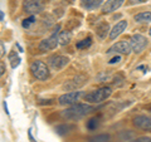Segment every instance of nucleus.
I'll use <instances>...</instances> for the list:
<instances>
[{
  "mask_svg": "<svg viewBox=\"0 0 151 142\" xmlns=\"http://www.w3.org/2000/svg\"><path fill=\"white\" fill-rule=\"evenodd\" d=\"M135 20L137 23H149L151 22V13L150 11L140 13L137 15H135Z\"/></svg>",
  "mask_w": 151,
  "mask_h": 142,
  "instance_id": "nucleus-17",
  "label": "nucleus"
},
{
  "mask_svg": "<svg viewBox=\"0 0 151 142\" xmlns=\"http://www.w3.org/2000/svg\"><path fill=\"white\" fill-rule=\"evenodd\" d=\"M150 112H151V106H150Z\"/></svg>",
  "mask_w": 151,
  "mask_h": 142,
  "instance_id": "nucleus-33",
  "label": "nucleus"
},
{
  "mask_svg": "<svg viewBox=\"0 0 151 142\" xmlns=\"http://www.w3.org/2000/svg\"><path fill=\"white\" fill-rule=\"evenodd\" d=\"M120 60H121V57L117 55V57H115V58H112V59H111L108 63H110V64H115V63H119Z\"/></svg>",
  "mask_w": 151,
  "mask_h": 142,
  "instance_id": "nucleus-26",
  "label": "nucleus"
},
{
  "mask_svg": "<svg viewBox=\"0 0 151 142\" xmlns=\"http://www.w3.org/2000/svg\"><path fill=\"white\" fill-rule=\"evenodd\" d=\"M30 72L33 74V77H35L39 80H45L49 78V69L48 67L40 60H35L30 64Z\"/></svg>",
  "mask_w": 151,
  "mask_h": 142,
  "instance_id": "nucleus-3",
  "label": "nucleus"
},
{
  "mask_svg": "<svg viewBox=\"0 0 151 142\" xmlns=\"http://www.w3.org/2000/svg\"><path fill=\"white\" fill-rule=\"evenodd\" d=\"M29 138H30V141H32V142H37L35 140H33V137H32V132H30V130H29Z\"/></svg>",
  "mask_w": 151,
  "mask_h": 142,
  "instance_id": "nucleus-30",
  "label": "nucleus"
},
{
  "mask_svg": "<svg viewBox=\"0 0 151 142\" xmlns=\"http://www.w3.org/2000/svg\"><path fill=\"white\" fill-rule=\"evenodd\" d=\"M70 39H72V33L70 32H62L59 33V38H58V42L60 45H65L68 44Z\"/></svg>",
  "mask_w": 151,
  "mask_h": 142,
  "instance_id": "nucleus-16",
  "label": "nucleus"
},
{
  "mask_svg": "<svg viewBox=\"0 0 151 142\" xmlns=\"http://www.w3.org/2000/svg\"><path fill=\"white\" fill-rule=\"evenodd\" d=\"M107 32H108V23H106V22H102L96 27V34L100 37L101 39H103V38L107 35Z\"/></svg>",
  "mask_w": 151,
  "mask_h": 142,
  "instance_id": "nucleus-15",
  "label": "nucleus"
},
{
  "mask_svg": "<svg viewBox=\"0 0 151 142\" xmlns=\"http://www.w3.org/2000/svg\"><path fill=\"white\" fill-rule=\"evenodd\" d=\"M5 54V48H4V43H1V55Z\"/></svg>",
  "mask_w": 151,
  "mask_h": 142,
  "instance_id": "nucleus-29",
  "label": "nucleus"
},
{
  "mask_svg": "<svg viewBox=\"0 0 151 142\" xmlns=\"http://www.w3.org/2000/svg\"><path fill=\"white\" fill-rule=\"evenodd\" d=\"M44 4L42 0H25L24 1V10L29 14H38L43 10Z\"/></svg>",
  "mask_w": 151,
  "mask_h": 142,
  "instance_id": "nucleus-8",
  "label": "nucleus"
},
{
  "mask_svg": "<svg viewBox=\"0 0 151 142\" xmlns=\"http://www.w3.org/2000/svg\"><path fill=\"white\" fill-rule=\"evenodd\" d=\"M150 35H151V28H150Z\"/></svg>",
  "mask_w": 151,
  "mask_h": 142,
  "instance_id": "nucleus-32",
  "label": "nucleus"
},
{
  "mask_svg": "<svg viewBox=\"0 0 151 142\" xmlns=\"http://www.w3.org/2000/svg\"><path fill=\"white\" fill-rule=\"evenodd\" d=\"M111 94H112V89L110 87H102L93 92L87 93L84 96V101L91 102V103H100L102 101H105V99H107Z\"/></svg>",
  "mask_w": 151,
  "mask_h": 142,
  "instance_id": "nucleus-2",
  "label": "nucleus"
},
{
  "mask_svg": "<svg viewBox=\"0 0 151 142\" xmlns=\"http://www.w3.org/2000/svg\"><path fill=\"white\" fill-rule=\"evenodd\" d=\"M134 142H151V138L150 137H140V138L135 140Z\"/></svg>",
  "mask_w": 151,
  "mask_h": 142,
  "instance_id": "nucleus-25",
  "label": "nucleus"
},
{
  "mask_svg": "<svg viewBox=\"0 0 151 142\" xmlns=\"http://www.w3.org/2000/svg\"><path fill=\"white\" fill-rule=\"evenodd\" d=\"M132 50L131 48V43L130 42H126V40H121V42H117L116 44H113L110 49H108L107 53L111 54V53H121V54H129L130 52Z\"/></svg>",
  "mask_w": 151,
  "mask_h": 142,
  "instance_id": "nucleus-7",
  "label": "nucleus"
},
{
  "mask_svg": "<svg viewBox=\"0 0 151 142\" xmlns=\"http://www.w3.org/2000/svg\"><path fill=\"white\" fill-rule=\"evenodd\" d=\"M102 3L103 0H82L81 5L87 10H93V9H97Z\"/></svg>",
  "mask_w": 151,
  "mask_h": 142,
  "instance_id": "nucleus-14",
  "label": "nucleus"
},
{
  "mask_svg": "<svg viewBox=\"0 0 151 142\" xmlns=\"http://www.w3.org/2000/svg\"><path fill=\"white\" fill-rule=\"evenodd\" d=\"M3 105H4V110H5V112H6L8 115H9V112H8V106H6V102L4 101V103H3Z\"/></svg>",
  "mask_w": 151,
  "mask_h": 142,
  "instance_id": "nucleus-28",
  "label": "nucleus"
},
{
  "mask_svg": "<svg viewBox=\"0 0 151 142\" xmlns=\"http://www.w3.org/2000/svg\"><path fill=\"white\" fill-rule=\"evenodd\" d=\"M0 68H1V72H0V74H4L5 73V69H4V62H1V64H0Z\"/></svg>",
  "mask_w": 151,
  "mask_h": 142,
  "instance_id": "nucleus-27",
  "label": "nucleus"
},
{
  "mask_svg": "<svg viewBox=\"0 0 151 142\" xmlns=\"http://www.w3.org/2000/svg\"><path fill=\"white\" fill-rule=\"evenodd\" d=\"M130 43H131V48L135 53H141L147 45V39L141 34H135L131 37Z\"/></svg>",
  "mask_w": 151,
  "mask_h": 142,
  "instance_id": "nucleus-5",
  "label": "nucleus"
},
{
  "mask_svg": "<svg viewBox=\"0 0 151 142\" xmlns=\"http://www.w3.org/2000/svg\"><path fill=\"white\" fill-rule=\"evenodd\" d=\"M59 25H57L55 27V30L53 32V34H52L49 38H47V39H43L39 43V50L40 52H48V50H52V49H54L57 45L59 44V42H58V38H59Z\"/></svg>",
  "mask_w": 151,
  "mask_h": 142,
  "instance_id": "nucleus-4",
  "label": "nucleus"
},
{
  "mask_svg": "<svg viewBox=\"0 0 151 142\" xmlns=\"http://www.w3.org/2000/svg\"><path fill=\"white\" fill-rule=\"evenodd\" d=\"M98 125H100V118H98V117H93V118H91V120L87 122V128L89 131H93V130L97 128Z\"/></svg>",
  "mask_w": 151,
  "mask_h": 142,
  "instance_id": "nucleus-20",
  "label": "nucleus"
},
{
  "mask_svg": "<svg viewBox=\"0 0 151 142\" xmlns=\"http://www.w3.org/2000/svg\"><path fill=\"white\" fill-rule=\"evenodd\" d=\"M108 141H110V135H106V133L97 135L89 138V142H108Z\"/></svg>",
  "mask_w": 151,
  "mask_h": 142,
  "instance_id": "nucleus-19",
  "label": "nucleus"
},
{
  "mask_svg": "<svg viewBox=\"0 0 151 142\" xmlns=\"http://www.w3.org/2000/svg\"><path fill=\"white\" fill-rule=\"evenodd\" d=\"M134 125L140 130L151 132V117L150 116H145V115L136 116L134 118Z\"/></svg>",
  "mask_w": 151,
  "mask_h": 142,
  "instance_id": "nucleus-9",
  "label": "nucleus"
},
{
  "mask_svg": "<svg viewBox=\"0 0 151 142\" xmlns=\"http://www.w3.org/2000/svg\"><path fill=\"white\" fill-rule=\"evenodd\" d=\"M4 20V11H1V22Z\"/></svg>",
  "mask_w": 151,
  "mask_h": 142,
  "instance_id": "nucleus-31",
  "label": "nucleus"
},
{
  "mask_svg": "<svg viewBox=\"0 0 151 142\" xmlns=\"http://www.w3.org/2000/svg\"><path fill=\"white\" fill-rule=\"evenodd\" d=\"M34 22H35V18L34 16H29L28 19H25V20L23 22V28H28L30 24H33Z\"/></svg>",
  "mask_w": 151,
  "mask_h": 142,
  "instance_id": "nucleus-23",
  "label": "nucleus"
},
{
  "mask_svg": "<svg viewBox=\"0 0 151 142\" xmlns=\"http://www.w3.org/2000/svg\"><path fill=\"white\" fill-rule=\"evenodd\" d=\"M92 44V38H86V39H83L81 42H78L77 43V48L78 49H83V48H88L89 45Z\"/></svg>",
  "mask_w": 151,
  "mask_h": 142,
  "instance_id": "nucleus-21",
  "label": "nucleus"
},
{
  "mask_svg": "<svg viewBox=\"0 0 151 142\" xmlns=\"http://www.w3.org/2000/svg\"><path fill=\"white\" fill-rule=\"evenodd\" d=\"M9 59H10V64H12V68L13 69H15L18 65H19V63H20V58H19V55L17 54V52H13V53L9 55Z\"/></svg>",
  "mask_w": 151,
  "mask_h": 142,
  "instance_id": "nucleus-18",
  "label": "nucleus"
},
{
  "mask_svg": "<svg viewBox=\"0 0 151 142\" xmlns=\"http://www.w3.org/2000/svg\"><path fill=\"white\" fill-rule=\"evenodd\" d=\"M145 1H147V0H129V5H135V4H141Z\"/></svg>",
  "mask_w": 151,
  "mask_h": 142,
  "instance_id": "nucleus-24",
  "label": "nucleus"
},
{
  "mask_svg": "<svg viewBox=\"0 0 151 142\" xmlns=\"http://www.w3.org/2000/svg\"><path fill=\"white\" fill-rule=\"evenodd\" d=\"M126 28H127V22H126V20H121V22H119L115 27H113V29L111 30V33H110V38H111V39H116V38L119 37L122 32H125Z\"/></svg>",
  "mask_w": 151,
  "mask_h": 142,
  "instance_id": "nucleus-13",
  "label": "nucleus"
},
{
  "mask_svg": "<svg viewBox=\"0 0 151 142\" xmlns=\"http://www.w3.org/2000/svg\"><path fill=\"white\" fill-rule=\"evenodd\" d=\"M122 4H124V0H107L105 3V5L102 6V13L107 14V13L116 11Z\"/></svg>",
  "mask_w": 151,
  "mask_h": 142,
  "instance_id": "nucleus-12",
  "label": "nucleus"
},
{
  "mask_svg": "<svg viewBox=\"0 0 151 142\" xmlns=\"http://www.w3.org/2000/svg\"><path fill=\"white\" fill-rule=\"evenodd\" d=\"M94 108L89 105H86V103H76L72 107L67 108L62 112V116L67 120L70 121H77V120H81L82 117H84L88 113H91Z\"/></svg>",
  "mask_w": 151,
  "mask_h": 142,
  "instance_id": "nucleus-1",
  "label": "nucleus"
},
{
  "mask_svg": "<svg viewBox=\"0 0 151 142\" xmlns=\"http://www.w3.org/2000/svg\"><path fill=\"white\" fill-rule=\"evenodd\" d=\"M68 62H69V58L68 57H64V55H53V57H49L48 58V64L55 70L64 68L65 65L68 64Z\"/></svg>",
  "mask_w": 151,
  "mask_h": 142,
  "instance_id": "nucleus-6",
  "label": "nucleus"
},
{
  "mask_svg": "<svg viewBox=\"0 0 151 142\" xmlns=\"http://www.w3.org/2000/svg\"><path fill=\"white\" fill-rule=\"evenodd\" d=\"M84 83H86V77H84V75L78 74V75H76V77H73L72 79H69L68 82L64 84V89H68V91L73 92L77 88L82 87Z\"/></svg>",
  "mask_w": 151,
  "mask_h": 142,
  "instance_id": "nucleus-10",
  "label": "nucleus"
},
{
  "mask_svg": "<svg viewBox=\"0 0 151 142\" xmlns=\"http://www.w3.org/2000/svg\"><path fill=\"white\" fill-rule=\"evenodd\" d=\"M81 97V92H77V91H73V92H68V93H65L63 94V96H60L58 98V102H59V105H74L76 102H77V99Z\"/></svg>",
  "mask_w": 151,
  "mask_h": 142,
  "instance_id": "nucleus-11",
  "label": "nucleus"
},
{
  "mask_svg": "<svg viewBox=\"0 0 151 142\" xmlns=\"http://www.w3.org/2000/svg\"><path fill=\"white\" fill-rule=\"evenodd\" d=\"M73 127L72 126H69V125H62V126H58L55 128V131L58 132L59 135H64V133H68V132L72 130Z\"/></svg>",
  "mask_w": 151,
  "mask_h": 142,
  "instance_id": "nucleus-22",
  "label": "nucleus"
}]
</instances>
